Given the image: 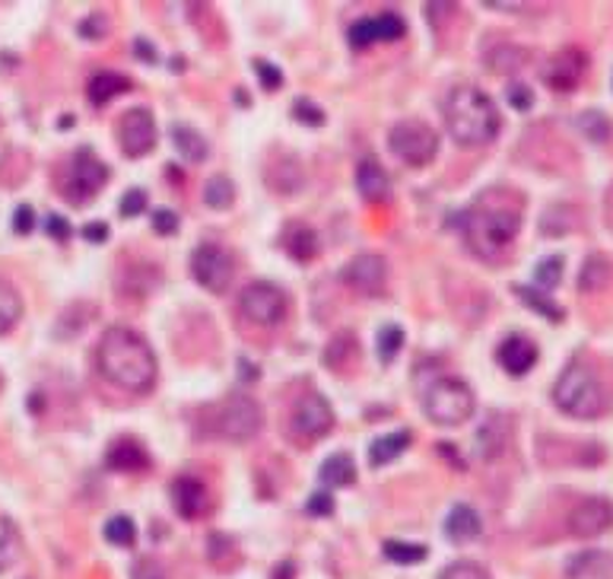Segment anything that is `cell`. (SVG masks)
Returning <instances> with one entry per match:
<instances>
[{
    "instance_id": "6da1fadb",
    "label": "cell",
    "mask_w": 613,
    "mask_h": 579,
    "mask_svg": "<svg viewBox=\"0 0 613 579\" xmlns=\"http://www.w3.org/2000/svg\"><path fill=\"white\" fill-rule=\"evenodd\" d=\"M95 363L99 373L125 392H146L156 382V356L131 328H108L99 338Z\"/></svg>"
},
{
    "instance_id": "7a4b0ae2",
    "label": "cell",
    "mask_w": 613,
    "mask_h": 579,
    "mask_svg": "<svg viewBox=\"0 0 613 579\" xmlns=\"http://www.w3.org/2000/svg\"><path fill=\"white\" fill-rule=\"evenodd\" d=\"M522 229V207L509 201V194H502L499 188L496 191H486L483 198L474 201V207L468 211L464 217V236H468V246L481 255V259H496L502 255L512 239L519 236Z\"/></svg>"
},
{
    "instance_id": "3957f363",
    "label": "cell",
    "mask_w": 613,
    "mask_h": 579,
    "mask_svg": "<svg viewBox=\"0 0 613 579\" xmlns=\"http://www.w3.org/2000/svg\"><path fill=\"white\" fill-rule=\"evenodd\" d=\"M445 125L461 147L493 143L502 128L496 102L477 87H455L445 99Z\"/></svg>"
},
{
    "instance_id": "277c9868",
    "label": "cell",
    "mask_w": 613,
    "mask_h": 579,
    "mask_svg": "<svg viewBox=\"0 0 613 579\" xmlns=\"http://www.w3.org/2000/svg\"><path fill=\"white\" fill-rule=\"evenodd\" d=\"M553 404L570 417H598L608 407V392L595 376V369L572 363L553 386Z\"/></svg>"
},
{
    "instance_id": "5b68a950",
    "label": "cell",
    "mask_w": 613,
    "mask_h": 579,
    "mask_svg": "<svg viewBox=\"0 0 613 579\" xmlns=\"http://www.w3.org/2000/svg\"><path fill=\"white\" fill-rule=\"evenodd\" d=\"M423 407H426V417L438 427H458V424L471 420L477 399H474V389L468 382L448 376V379H438L430 386Z\"/></svg>"
},
{
    "instance_id": "8992f818",
    "label": "cell",
    "mask_w": 613,
    "mask_h": 579,
    "mask_svg": "<svg viewBox=\"0 0 613 579\" xmlns=\"http://www.w3.org/2000/svg\"><path fill=\"white\" fill-rule=\"evenodd\" d=\"M388 143H392L395 156H400L410 166H426V163L436 160L438 153V134L420 118L397 122L388 134Z\"/></svg>"
},
{
    "instance_id": "52a82bcc",
    "label": "cell",
    "mask_w": 613,
    "mask_h": 579,
    "mask_svg": "<svg viewBox=\"0 0 613 579\" xmlns=\"http://www.w3.org/2000/svg\"><path fill=\"white\" fill-rule=\"evenodd\" d=\"M239 310H242V315H245L248 322L264 325V328H273V325H280V322L286 318L290 300H286V293H283L277 284H270V280H255V284H248V287L242 290Z\"/></svg>"
},
{
    "instance_id": "ba28073f",
    "label": "cell",
    "mask_w": 613,
    "mask_h": 579,
    "mask_svg": "<svg viewBox=\"0 0 613 579\" xmlns=\"http://www.w3.org/2000/svg\"><path fill=\"white\" fill-rule=\"evenodd\" d=\"M214 414H217L214 427H217L222 440L242 443V440H252L261 430V407L245 395H229Z\"/></svg>"
},
{
    "instance_id": "9c48e42d",
    "label": "cell",
    "mask_w": 613,
    "mask_h": 579,
    "mask_svg": "<svg viewBox=\"0 0 613 579\" xmlns=\"http://www.w3.org/2000/svg\"><path fill=\"white\" fill-rule=\"evenodd\" d=\"M191 274L210 293H226V287L232 284V274H235V262L226 249H219L214 242H204L191 255Z\"/></svg>"
},
{
    "instance_id": "30bf717a",
    "label": "cell",
    "mask_w": 613,
    "mask_h": 579,
    "mask_svg": "<svg viewBox=\"0 0 613 579\" xmlns=\"http://www.w3.org/2000/svg\"><path fill=\"white\" fill-rule=\"evenodd\" d=\"M334 427V411H331V404L324 401V395H318V392H306L303 399L293 404V414H290V433L296 437V440H318V437H324L328 430Z\"/></svg>"
},
{
    "instance_id": "8fae6325",
    "label": "cell",
    "mask_w": 613,
    "mask_h": 579,
    "mask_svg": "<svg viewBox=\"0 0 613 579\" xmlns=\"http://www.w3.org/2000/svg\"><path fill=\"white\" fill-rule=\"evenodd\" d=\"M105 181H108V166H105L89 147H84V150L74 156V166H71L67 178H64V194H67V201H74V204H87L89 198H92Z\"/></svg>"
},
{
    "instance_id": "7c38bea8",
    "label": "cell",
    "mask_w": 613,
    "mask_h": 579,
    "mask_svg": "<svg viewBox=\"0 0 613 579\" xmlns=\"http://www.w3.org/2000/svg\"><path fill=\"white\" fill-rule=\"evenodd\" d=\"M118 140L125 156H146L156 147V122L150 115V109H131L125 112L122 125H118Z\"/></svg>"
},
{
    "instance_id": "4fadbf2b",
    "label": "cell",
    "mask_w": 613,
    "mask_h": 579,
    "mask_svg": "<svg viewBox=\"0 0 613 579\" xmlns=\"http://www.w3.org/2000/svg\"><path fill=\"white\" fill-rule=\"evenodd\" d=\"M404 33H407V23L388 10V13H379V16L353 23L350 45L353 48H369L375 42H397V39H404Z\"/></svg>"
},
{
    "instance_id": "5bb4252c",
    "label": "cell",
    "mask_w": 613,
    "mask_h": 579,
    "mask_svg": "<svg viewBox=\"0 0 613 579\" xmlns=\"http://www.w3.org/2000/svg\"><path fill=\"white\" fill-rule=\"evenodd\" d=\"M585 71H588L585 51H582V48H563V51H557V54L550 58L544 77H547V84L557 89V92H570V89L582 84Z\"/></svg>"
},
{
    "instance_id": "9a60e30c",
    "label": "cell",
    "mask_w": 613,
    "mask_h": 579,
    "mask_svg": "<svg viewBox=\"0 0 613 579\" xmlns=\"http://www.w3.org/2000/svg\"><path fill=\"white\" fill-rule=\"evenodd\" d=\"M613 523V506L604 496H588L570 513V532L575 538H595L608 532Z\"/></svg>"
},
{
    "instance_id": "2e32d148",
    "label": "cell",
    "mask_w": 613,
    "mask_h": 579,
    "mask_svg": "<svg viewBox=\"0 0 613 579\" xmlns=\"http://www.w3.org/2000/svg\"><path fill=\"white\" fill-rule=\"evenodd\" d=\"M344 280L350 284L353 290H359V293L379 297L382 287H385V280H388V265H385L382 255H372V252L356 255L350 265L344 267Z\"/></svg>"
},
{
    "instance_id": "e0dca14e",
    "label": "cell",
    "mask_w": 613,
    "mask_h": 579,
    "mask_svg": "<svg viewBox=\"0 0 613 579\" xmlns=\"http://www.w3.org/2000/svg\"><path fill=\"white\" fill-rule=\"evenodd\" d=\"M356 191L369 201V204H382L392 198V178L388 173L369 156L356 166Z\"/></svg>"
},
{
    "instance_id": "ac0fdd59",
    "label": "cell",
    "mask_w": 613,
    "mask_h": 579,
    "mask_svg": "<svg viewBox=\"0 0 613 579\" xmlns=\"http://www.w3.org/2000/svg\"><path fill=\"white\" fill-rule=\"evenodd\" d=\"M496 360H499V366L509 376H525V373H531V366L537 363V348L527 338H522V335H512V338H506L499 344Z\"/></svg>"
},
{
    "instance_id": "d6986e66",
    "label": "cell",
    "mask_w": 613,
    "mask_h": 579,
    "mask_svg": "<svg viewBox=\"0 0 613 579\" xmlns=\"http://www.w3.org/2000/svg\"><path fill=\"white\" fill-rule=\"evenodd\" d=\"M173 503H176L178 516L197 519V516H204V509H207V488H204L197 478L181 475V478L173 481Z\"/></svg>"
},
{
    "instance_id": "ffe728a7",
    "label": "cell",
    "mask_w": 613,
    "mask_h": 579,
    "mask_svg": "<svg viewBox=\"0 0 613 579\" xmlns=\"http://www.w3.org/2000/svg\"><path fill=\"white\" fill-rule=\"evenodd\" d=\"M105 465L112 468V471H122V475H131V471H143L146 465H150V455H146V449L137 443V440H115V443L108 445V452H105Z\"/></svg>"
},
{
    "instance_id": "44dd1931",
    "label": "cell",
    "mask_w": 613,
    "mask_h": 579,
    "mask_svg": "<svg viewBox=\"0 0 613 579\" xmlns=\"http://www.w3.org/2000/svg\"><path fill=\"white\" fill-rule=\"evenodd\" d=\"M280 242H283L286 255L296 262H311L318 255V236L306 223H286V229L280 232Z\"/></svg>"
},
{
    "instance_id": "7402d4cb",
    "label": "cell",
    "mask_w": 613,
    "mask_h": 579,
    "mask_svg": "<svg viewBox=\"0 0 613 579\" xmlns=\"http://www.w3.org/2000/svg\"><path fill=\"white\" fill-rule=\"evenodd\" d=\"M566 579H613V561L604 551H585L566 564Z\"/></svg>"
},
{
    "instance_id": "603a6c76",
    "label": "cell",
    "mask_w": 613,
    "mask_h": 579,
    "mask_svg": "<svg viewBox=\"0 0 613 579\" xmlns=\"http://www.w3.org/2000/svg\"><path fill=\"white\" fill-rule=\"evenodd\" d=\"M483 523L481 516H477V509H471V506H455L451 513H448V519H445V534L455 541V544H464V541H474L477 534H481Z\"/></svg>"
},
{
    "instance_id": "cb8c5ba5",
    "label": "cell",
    "mask_w": 613,
    "mask_h": 579,
    "mask_svg": "<svg viewBox=\"0 0 613 579\" xmlns=\"http://www.w3.org/2000/svg\"><path fill=\"white\" fill-rule=\"evenodd\" d=\"M128 89H131V80L122 77V74H115V71H102V74H95L87 84L89 102H92V105H105V102H112L115 96H122V92H128Z\"/></svg>"
},
{
    "instance_id": "d4e9b609",
    "label": "cell",
    "mask_w": 613,
    "mask_h": 579,
    "mask_svg": "<svg viewBox=\"0 0 613 579\" xmlns=\"http://www.w3.org/2000/svg\"><path fill=\"white\" fill-rule=\"evenodd\" d=\"M173 143H176V150L181 153V160H188V163H204L207 153H210L204 134L194 131L191 125H173Z\"/></svg>"
},
{
    "instance_id": "484cf974",
    "label": "cell",
    "mask_w": 613,
    "mask_h": 579,
    "mask_svg": "<svg viewBox=\"0 0 613 579\" xmlns=\"http://www.w3.org/2000/svg\"><path fill=\"white\" fill-rule=\"evenodd\" d=\"M410 430H395V433H388V437H379L375 443L369 445V465L372 468H382V465H388V462H395L397 455L410 445Z\"/></svg>"
},
{
    "instance_id": "4316f807",
    "label": "cell",
    "mask_w": 613,
    "mask_h": 579,
    "mask_svg": "<svg viewBox=\"0 0 613 579\" xmlns=\"http://www.w3.org/2000/svg\"><path fill=\"white\" fill-rule=\"evenodd\" d=\"M321 481H324L328 488H350L353 481H356V465H353L350 455H347V452L331 455V458L321 465Z\"/></svg>"
},
{
    "instance_id": "83f0119b",
    "label": "cell",
    "mask_w": 613,
    "mask_h": 579,
    "mask_svg": "<svg viewBox=\"0 0 613 579\" xmlns=\"http://www.w3.org/2000/svg\"><path fill=\"white\" fill-rule=\"evenodd\" d=\"M506 445V420L499 414H493L477 433V452L481 458H496Z\"/></svg>"
},
{
    "instance_id": "f1b7e54d",
    "label": "cell",
    "mask_w": 613,
    "mask_h": 579,
    "mask_svg": "<svg viewBox=\"0 0 613 579\" xmlns=\"http://www.w3.org/2000/svg\"><path fill=\"white\" fill-rule=\"evenodd\" d=\"M20 318H23V297L10 280H0V335L13 331Z\"/></svg>"
},
{
    "instance_id": "f546056e",
    "label": "cell",
    "mask_w": 613,
    "mask_h": 579,
    "mask_svg": "<svg viewBox=\"0 0 613 579\" xmlns=\"http://www.w3.org/2000/svg\"><path fill=\"white\" fill-rule=\"evenodd\" d=\"M611 274V262H608L604 255H591V259H585L582 277H578V290H582V293H595V290L608 287Z\"/></svg>"
},
{
    "instance_id": "4dcf8cb0",
    "label": "cell",
    "mask_w": 613,
    "mask_h": 579,
    "mask_svg": "<svg viewBox=\"0 0 613 579\" xmlns=\"http://www.w3.org/2000/svg\"><path fill=\"white\" fill-rule=\"evenodd\" d=\"M232 198H235V185H232L229 178L226 176L207 178V185H204V201H207L210 207L222 211V207L232 204Z\"/></svg>"
},
{
    "instance_id": "1f68e13d",
    "label": "cell",
    "mask_w": 613,
    "mask_h": 579,
    "mask_svg": "<svg viewBox=\"0 0 613 579\" xmlns=\"http://www.w3.org/2000/svg\"><path fill=\"white\" fill-rule=\"evenodd\" d=\"M515 293H519V300L531 306L534 312H540L544 318H550V322H563V310L553 303V300H547L544 293H537V290H531V287H515Z\"/></svg>"
},
{
    "instance_id": "d6a6232c",
    "label": "cell",
    "mask_w": 613,
    "mask_h": 579,
    "mask_svg": "<svg viewBox=\"0 0 613 579\" xmlns=\"http://www.w3.org/2000/svg\"><path fill=\"white\" fill-rule=\"evenodd\" d=\"M382 551L395 564H420L426 557V547L423 544H410V541H385Z\"/></svg>"
},
{
    "instance_id": "836d02e7",
    "label": "cell",
    "mask_w": 613,
    "mask_h": 579,
    "mask_svg": "<svg viewBox=\"0 0 613 579\" xmlns=\"http://www.w3.org/2000/svg\"><path fill=\"white\" fill-rule=\"evenodd\" d=\"M133 538H137V529H133L131 516H112L105 523V541H112L118 547H131Z\"/></svg>"
},
{
    "instance_id": "e575fe53",
    "label": "cell",
    "mask_w": 613,
    "mask_h": 579,
    "mask_svg": "<svg viewBox=\"0 0 613 579\" xmlns=\"http://www.w3.org/2000/svg\"><path fill=\"white\" fill-rule=\"evenodd\" d=\"M534 280H537V287H544V290H553L560 280H563V259L560 255H550V259H544L540 265L534 267Z\"/></svg>"
},
{
    "instance_id": "d590c367",
    "label": "cell",
    "mask_w": 613,
    "mask_h": 579,
    "mask_svg": "<svg viewBox=\"0 0 613 579\" xmlns=\"http://www.w3.org/2000/svg\"><path fill=\"white\" fill-rule=\"evenodd\" d=\"M400 348H404V331H400L397 325H385V328L379 331V360H382V363H392V360L400 354Z\"/></svg>"
},
{
    "instance_id": "8d00e7d4",
    "label": "cell",
    "mask_w": 613,
    "mask_h": 579,
    "mask_svg": "<svg viewBox=\"0 0 613 579\" xmlns=\"http://www.w3.org/2000/svg\"><path fill=\"white\" fill-rule=\"evenodd\" d=\"M578 128L588 134L591 140H608V118L601 115V112H585V115H578Z\"/></svg>"
},
{
    "instance_id": "74e56055",
    "label": "cell",
    "mask_w": 613,
    "mask_h": 579,
    "mask_svg": "<svg viewBox=\"0 0 613 579\" xmlns=\"http://www.w3.org/2000/svg\"><path fill=\"white\" fill-rule=\"evenodd\" d=\"M293 115H296L299 125H311V128H321V125H324V112H321L315 102H308V99H296V102H293Z\"/></svg>"
},
{
    "instance_id": "f35d334b",
    "label": "cell",
    "mask_w": 613,
    "mask_h": 579,
    "mask_svg": "<svg viewBox=\"0 0 613 579\" xmlns=\"http://www.w3.org/2000/svg\"><path fill=\"white\" fill-rule=\"evenodd\" d=\"M353 354V335H341L331 341V348L324 351V363L328 366H344V360Z\"/></svg>"
},
{
    "instance_id": "ab89813d",
    "label": "cell",
    "mask_w": 613,
    "mask_h": 579,
    "mask_svg": "<svg viewBox=\"0 0 613 579\" xmlns=\"http://www.w3.org/2000/svg\"><path fill=\"white\" fill-rule=\"evenodd\" d=\"M438 579H489L486 577V570L477 567V564H471V561H461V564H451V567H445L442 570V577Z\"/></svg>"
},
{
    "instance_id": "60d3db41",
    "label": "cell",
    "mask_w": 613,
    "mask_h": 579,
    "mask_svg": "<svg viewBox=\"0 0 613 579\" xmlns=\"http://www.w3.org/2000/svg\"><path fill=\"white\" fill-rule=\"evenodd\" d=\"M131 579H169V574H166V567H163L159 561H153V557H140V561L133 564Z\"/></svg>"
},
{
    "instance_id": "b9f144b4",
    "label": "cell",
    "mask_w": 613,
    "mask_h": 579,
    "mask_svg": "<svg viewBox=\"0 0 613 579\" xmlns=\"http://www.w3.org/2000/svg\"><path fill=\"white\" fill-rule=\"evenodd\" d=\"M143 207H146V194H143L140 188H131V191L122 198V204H118L122 217H137V214H143Z\"/></svg>"
},
{
    "instance_id": "7bdbcfd3",
    "label": "cell",
    "mask_w": 613,
    "mask_h": 579,
    "mask_svg": "<svg viewBox=\"0 0 613 579\" xmlns=\"http://www.w3.org/2000/svg\"><path fill=\"white\" fill-rule=\"evenodd\" d=\"M255 74H258V80L264 84V89H277L283 84V74H280L270 61H255Z\"/></svg>"
},
{
    "instance_id": "ee69618b",
    "label": "cell",
    "mask_w": 613,
    "mask_h": 579,
    "mask_svg": "<svg viewBox=\"0 0 613 579\" xmlns=\"http://www.w3.org/2000/svg\"><path fill=\"white\" fill-rule=\"evenodd\" d=\"M153 229H156V232H163V236H173V232L178 229L176 211H166V207H163V211H156V214H153Z\"/></svg>"
},
{
    "instance_id": "f6af8a7d",
    "label": "cell",
    "mask_w": 613,
    "mask_h": 579,
    "mask_svg": "<svg viewBox=\"0 0 613 579\" xmlns=\"http://www.w3.org/2000/svg\"><path fill=\"white\" fill-rule=\"evenodd\" d=\"M509 102H512V109L527 112L531 102H534V96H531V89H527L525 84H512V87H509Z\"/></svg>"
},
{
    "instance_id": "bcb514c9",
    "label": "cell",
    "mask_w": 613,
    "mask_h": 579,
    "mask_svg": "<svg viewBox=\"0 0 613 579\" xmlns=\"http://www.w3.org/2000/svg\"><path fill=\"white\" fill-rule=\"evenodd\" d=\"M306 509L311 516H328V513H334V496H328V493H315V496H308Z\"/></svg>"
},
{
    "instance_id": "7dc6e473",
    "label": "cell",
    "mask_w": 613,
    "mask_h": 579,
    "mask_svg": "<svg viewBox=\"0 0 613 579\" xmlns=\"http://www.w3.org/2000/svg\"><path fill=\"white\" fill-rule=\"evenodd\" d=\"M44 229H48V236H54L58 242H67V239H71V223L64 221V217H58V214H51V217L44 221Z\"/></svg>"
},
{
    "instance_id": "c3c4849f",
    "label": "cell",
    "mask_w": 613,
    "mask_h": 579,
    "mask_svg": "<svg viewBox=\"0 0 613 579\" xmlns=\"http://www.w3.org/2000/svg\"><path fill=\"white\" fill-rule=\"evenodd\" d=\"M33 226H36V214H33V207H16V217H13V229L20 232V236H26V232H33Z\"/></svg>"
},
{
    "instance_id": "681fc988",
    "label": "cell",
    "mask_w": 613,
    "mask_h": 579,
    "mask_svg": "<svg viewBox=\"0 0 613 579\" xmlns=\"http://www.w3.org/2000/svg\"><path fill=\"white\" fill-rule=\"evenodd\" d=\"M13 557H16V547H13V541L10 538H0V574L13 564Z\"/></svg>"
},
{
    "instance_id": "f907efd6",
    "label": "cell",
    "mask_w": 613,
    "mask_h": 579,
    "mask_svg": "<svg viewBox=\"0 0 613 579\" xmlns=\"http://www.w3.org/2000/svg\"><path fill=\"white\" fill-rule=\"evenodd\" d=\"M84 236H87L89 242H105V239H108V226H102V223H89L87 229H84Z\"/></svg>"
},
{
    "instance_id": "816d5d0a",
    "label": "cell",
    "mask_w": 613,
    "mask_h": 579,
    "mask_svg": "<svg viewBox=\"0 0 613 579\" xmlns=\"http://www.w3.org/2000/svg\"><path fill=\"white\" fill-rule=\"evenodd\" d=\"M273 579H293V564H280V567L273 570Z\"/></svg>"
}]
</instances>
